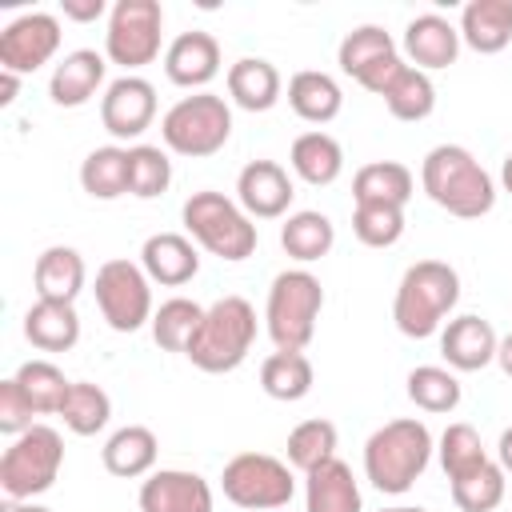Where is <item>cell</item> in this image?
Masks as SVG:
<instances>
[{
    "label": "cell",
    "instance_id": "f907efd6",
    "mask_svg": "<svg viewBox=\"0 0 512 512\" xmlns=\"http://www.w3.org/2000/svg\"><path fill=\"white\" fill-rule=\"evenodd\" d=\"M500 188L512 196V152L504 156V164H500Z\"/></svg>",
    "mask_w": 512,
    "mask_h": 512
},
{
    "label": "cell",
    "instance_id": "4dcf8cb0",
    "mask_svg": "<svg viewBox=\"0 0 512 512\" xmlns=\"http://www.w3.org/2000/svg\"><path fill=\"white\" fill-rule=\"evenodd\" d=\"M332 244H336V224L316 208H300V212L284 216V224H280V248L300 264L328 256Z\"/></svg>",
    "mask_w": 512,
    "mask_h": 512
},
{
    "label": "cell",
    "instance_id": "d6a6232c",
    "mask_svg": "<svg viewBox=\"0 0 512 512\" xmlns=\"http://www.w3.org/2000/svg\"><path fill=\"white\" fill-rule=\"evenodd\" d=\"M312 380H316V372H312V360L304 352H280L276 348L260 364V388L272 400H284V404L304 400L312 392Z\"/></svg>",
    "mask_w": 512,
    "mask_h": 512
},
{
    "label": "cell",
    "instance_id": "681fc988",
    "mask_svg": "<svg viewBox=\"0 0 512 512\" xmlns=\"http://www.w3.org/2000/svg\"><path fill=\"white\" fill-rule=\"evenodd\" d=\"M4 512H52V508H44L36 500H4Z\"/></svg>",
    "mask_w": 512,
    "mask_h": 512
},
{
    "label": "cell",
    "instance_id": "bcb514c9",
    "mask_svg": "<svg viewBox=\"0 0 512 512\" xmlns=\"http://www.w3.org/2000/svg\"><path fill=\"white\" fill-rule=\"evenodd\" d=\"M16 92H20V76L0 68V104H4V108H8V104H16Z\"/></svg>",
    "mask_w": 512,
    "mask_h": 512
},
{
    "label": "cell",
    "instance_id": "f1b7e54d",
    "mask_svg": "<svg viewBox=\"0 0 512 512\" xmlns=\"http://www.w3.org/2000/svg\"><path fill=\"white\" fill-rule=\"evenodd\" d=\"M24 336L40 352H68L80 340V316L76 304H56V300H36L24 312Z\"/></svg>",
    "mask_w": 512,
    "mask_h": 512
},
{
    "label": "cell",
    "instance_id": "b9f144b4",
    "mask_svg": "<svg viewBox=\"0 0 512 512\" xmlns=\"http://www.w3.org/2000/svg\"><path fill=\"white\" fill-rule=\"evenodd\" d=\"M504 476H508V472H504L496 460H488V464H480L476 472L448 480L452 504H456L460 512H492V508H500V500H504Z\"/></svg>",
    "mask_w": 512,
    "mask_h": 512
},
{
    "label": "cell",
    "instance_id": "4fadbf2b",
    "mask_svg": "<svg viewBox=\"0 0 512 512\" xmlns=\"http://www.w3.org/2000/svg\"><path fill=\"white\" fill-rule=\"evenodd\" d=\"M60 52V20L52 12H24L0 32V68L28 76Z\"/></svg>",
    "mask_w": 512,
    "mask_h": 512
},
{
    "label": "cell",
    "instance_id": "4316f807",
    "mask_svg": "<svg viewBox=\"0 0 512 512\" xmlns=\"http://www.w3.org/2000/svg\"><path fill=\"white\" fill-rule=\"evenodd\" d=\"M288 164H292V172H296L304 184L328 188V184H336L340 172H344V148H340L336 136L312 128V132H300V136L292 140Z\"/></svg>",
    "mask_w": 512,
    "mask_h": 512
},
{
    "label": "cell",
    "instance_id": "9a60e30c",
    "mask_svg": "<svg viewBox=\"0 0 512 512\" xmlns=\"http://www.w3.org/2000/svg\"><path fill=\"white\" fill-rule=\"evenodd\" d=\"M292 176L276 160H248L236 176V204L252 220H280L292 208Z\"/></svg>",
    "mask_w": 512,
    "mask_h": 512
},
{
    "label": "cell",
    "instance_id": "836d02e7",
    "mask_svg": "<svg viewBox=\"0 0 512 512\" xmlns=\"http://www.w3.org/2000/svg\"><path fill=\"white\" fill-rule=\"evenodd\" d=\"M56 416L64 420V428H68L72 436H96V432H104L108 420H112V400H108V392H104L100 384H92V380H72V388H68V396H64V404H60Z\"/></svg>",
    "mask_w": 512,
    "mask_h": 512
},
{
    "label": "cell",
    "instance_id": "8d00e7d4",
    "mask_svg": "<svg viewBox=\"0 0 512 512\" xmlns=\"http://www.w3.org/2000/svg\"><path fill=\"white\" fill-rule=\"evenodd\" d=\"M460 396H464V388H460V380H456L452 368L420 364V368L408 372V400H412L420 412H432V416L456 412Z\"/></svg>",
    "mask_w": 512,
    "mask_h": 512
},
{
    "label": "cell",
    "instance_id": "44dd1931",
    "mask_svg": "<svg viewBox=\"0 0 512 512\" xmlns=\"http://www.w3.org/2000/svg\"><path fill=\"white\" fill-rule=\"evenodd\" d=\"M104 72H108V56H100L96 48H76L68 52L48 80V96L60 108H80L88 104L100 88H104Z\"/></svg>",
    "mask_w": 512,
    "mask_h": 512
},
{
    "label": "cell",
    "instance_id": "ee69618b",
    "mask_svg": "<svg viewBox=\"0 0 512 512\" xmlns=\"http://www.w3.org/2000/svg\"><path fill=\"white\" fill-rule=\"evenodd\" d=\"M36 424V408L32 400L24 396V388L16 384V376L0 380V432L4 436H20Z\"/></svg>",
    "mask_w": 512,
    "mask_h": 512
},
{
    "label": "cell",
    "instance_id": "ffe728a7",
    "mask_svg": "<svg viewBox=\"0 0 512 512\" xmlns=\"http://www.w3.org/2000/svg\"><path fill=\"white\" fill-rule=\"evenodd\" d=\"M140 268L148 272L152 284L180 288L200 272V252L184 232H152L140 248Z\"/></svg>",
    "mask_w": 512,
    "mask_h": 512
},
{
    "label": "cell",
    "instance_id": "277c9868",
    "mask_svg": "<svg viewBox=\"0 0 512 512\" xmlns=\"http://www.w3.org/2000/svg\"><path fill=\"white\" fill-rule=\"evenodd\" d=\"M252 344H256V308L244 296H220L216 304L204 308V320L192 332L184 356L200 372L224 376L248 360Z\"/></svg>",
    "mask_w": 512,
    "mask_h": 512
},
{
    "label": "cell",
    "instance_id": "6da1fadb",
    "mask_svg": "<svg viewBox=\"0 0 512 512\" xmlns=\"http://www.w3.org/2000/svg\"><path fill=\"white\" fill-rule=\"evenodd\" d=\"M420 188L456 220H480L496 208V180L464 144H436L420 164Z\"/></svg>",
    "mask_w": 512,
    "mask_h": 512
},
{
    "label": "cell",
    "instance_id": "83f0119b",
    "mask_svg": "<svg viewBox=\"0 0 512 512\" xmlns=\"http://www.w3.org/2000/svg\"><path fill=\"white\" fill-rule=\"evenodd\" d=\"M416 192V176L408 164L400 160H372L364 168H356L352 176V200L356 204H392L404 208Z\"/></svg>",
    "mask_w": 512,
    "mask_h": 512
},
{
    "label": "cell",
    "instance_id": "7c38bea8",
    "mask_svg": "<svg viewBox=\"0 0 512 512\" xmlns=\"http://www.w3.org/2000/svg\"><path fill=\"white\" fill-rule=\"evenodd\" d=\"M336 64L344 76H352L360 88H368L372 96H384L392 88V80L404 72V56L396 52L392 32H384L380 24H356L340 48H336Z\"/></svg>",
    "mask_w": 512,
    "mask_h": 512
},
{
    "label": "cell",
    "instance_id": "7a4b0ae2",
    "mask_svg": "<svg viewBox=\"0 0 512 512\" xmlns=\"http://www.w3.org/2000/svg\"><path fill=\"white\" fill-rule=\"evenodd\" d=\"M432 452H436V440L424 420L416 416L388 420L364 440V476L376 492L404 496L428 472Z\"/></svg>",
    "mask_w": 512,
    "mask_h": 512
},
{
    "label": "cell",
    "instance_id": "ab89813d",
    "mask_svg": "<svg viewBox=\"0 0 512 512\" xmlns=\"http://www.w3.org/2000/svg\"><path fill=\"white\" fill-rule=\"evenodd\" d=\"M16 384H20L24 396L32 400L36 416L60 412V404H64V396H68V388H72V380H68L52 360H24V364L16 368Z\"/></svg>",
    "mask_w": 512,
    "mask_h": 512
},
{
    "label": "cell",
    "instance_id": "816d5d0a",
    "mask_svg": "<svg viewBox=\"0 0 512 512\" xmlns=\"http://www.w3.org/2000/svg\"><path fill=\"white\" fill-rule=\"evenodd\" d=\"M380 512H428V508H412V504H396V508H380Z\"/></svg>",
    "mask_w": 512,
    "mask_h": 512
},
{
    "label": "cell",
    "instance_id": "ba28073f",
    "mask_svg": "<svg viewBox=\"0 0 512 512\" xmlns=\"http://www.w3.org/2000/svg\"><path fill=\"white\" fill-rule=\"evenodd\" d=\"M64 468V440L48 424H32L28 432L12 436L0 456V488L4 500H36L56 484Z\"/></svg>",
    "mask_w": 512,
    "mask_h": 512
},
{
    "label": "cell",
    "instance_id": "8992f818",
    "mask_svg": "<svg viewBox=\"0 0 512 512\" xmlns=\"http://www.w3.org/2000/svg\"><path fill=\"white\" fill-rule=\"evenodd\" d=\"M324 312V288L308 268H284L264 304V328L280 352H304L316 336V320Z\"/></svg>",
    "mask_w": 512,
    "mask_h": 512
},
{
    "label": "cell",
    "instance_id": "603a6c76",
    "mask_svg": "<svg viewBox=\"0 0 512 512\" xmlns=\"http://www.w3.org/2000/svg\"><path fill=\"white\" fill-rule=\"evenodd\" d=\"M88 268L84 256L68 244H52L36 256L32 268V284H36V300H56V304H76V296L84 292Z\"/></svg>",
    "mask_w": 512,
    "mask_h": 512
},
{
    "label": "cell",
    "instance_id": "5bb4252c",
    "mask_svg": "<svg viewBox=\"0 0 512 512\" xmlns=\"http://www.w3.org/2000/svg\"><path fill=\"white\" fill-rule=\"evenodd\" d=\"M156 120V88L144 76H120L100 96V124L116 140H140Z\"/></svg>",
    "mask_w": 512,
    "mask_h": 512
},
{
    "label": "cell",
    "instance_id": "7402d4cb",
    "mask_svg": "<svg viewBox=\"0 0 512 512\" xmlns=\"http://www.w3.org/2000/svg\"><path fill=\"white\" fill-rule=\"evenodd\" d=\"M156 456H160V440L152 428L144 424H124L116 428L104 448H100V460H104V472L108 476H120V480H140V476H152L156 472Z\"/></svg>",
    "mask_w": 512,
    "mask_h": 512
},
{
    "label": "cell",
    "instance_id": "cb8c5ba5",
    "mask_svg": "<svg viewBox=\"0 0 512 512\" xmlns=\"http://www.w3.org/2000/svg\"><path fill=\"white\" fill-rule=\"evenodd\" d=\"M228 96L236 108L244 112H268L276 108L280 92H284V80H280V68L264 56H240L236 64H228Z\"/></svg>",
    "mask_w": 512,
    "mask_h": 512
},
{
    "label": "cell",
    "instance_id": "f35d334b",
    "mask_svg": "<svg viewBox=\"0 0 512 512\" xmlns=\"http://www.w3.org/2000/svg\"><path fill=\"white\" fill-rule=\"evenodd\" d=\"M200 320H204V308H200L196 300L172 296V300H164V304L152 312V340H156L164 352H184L188 340H192V332L200 328Z\"/></svg>",
    "mask_w": 512,
    "mask_h": 512
},
{
    "label": "cell",
    "instance_id": "8fae6325",
    "mask_svg": "<svg viewBox=\"0 0 512 512\" xmlns=\"http://www.w3.org/2000/svg\"><path fill=\"white\" fill-rule=\"evenodd\" d=\"M96 308L100 316L108 320L112 332H136L144 324H152V280L140 264L116 256V260H104L96 268Z\"/></svg>",
    "mask_w": 512,
    "mask_h": 512
},
{
    "label": "cell",
    "instance_id": "f6af8a7d",
    "mask_svg": "<svg viewBox=\"0 0 512 512\" xmlns=\"http://www.w3.org/2000/svg\"><path fill=\"white\" fill-rule=\"evenodd\" d=\"M60 12H64V20H76V24H92V20H100L104 12H112L104 0H60Z\"/></svg>",
    "mask_w": 512,
    "mask_h": 512
},
{
    "label": "cell",
    "instance_id": "52a82bcc",
    "mask_svg": "<svg viewBox=\"0 0 512 512\" xmlns=\"http://www.w3.org/2000/svg\"><path fill=\"white\" fill-rule=\"evenodd\" d=\"M232 136V108L216 92H192L180 96L164 116H160V140L176 156H216Z\"/></svg>",
    "mask_w": 512,
    "mask_h": 512
},
{
    "label": "cell",
    "instance_id": "ac0fdd59",
    "mask_svg": "<svg viewBox=\"0 0 512 512\" xmlns=\"http://www.w3.org/2000/svg\"><path fill=\"white\" fill-rule=\"evenodd\" d=\"M496 348H500V336L496 328L484 320V316H456L440 328V356L452 372H480L496 360Z\"/></svg>",
    "mask_w": 512,
    "mask_h": 512
},
{
    "label": "cell",
    "instance_id": "74e56055",
    "mask_svg": "<svg viewBox=\"0 0 512 512\" xmlns=\"http://www.w3.org/2000/svg\"><path fill=\"white\" fill-rule=\"evenodd\" d=\"M172 184V160L160 144H132L128 148V196L156 200Z\"/></svg>",
    "mask_w": 512,
    "mask_h": 512
},
{
    "label": "cell",
    "instance_id": "5b68a950",
    "mask_svg": "<svg viewBox=\"0 0 512 512\" xmlns=\"http://www.w3.org/2000/svg\"><path fill=\"white\" fill-rule=\"evenodd\" d=\"M180 220H184V232L212 256L236 264V260H248L256 252V224L252 216L224 192H192L180 208Z\"/></svg>",
    "mask_w": 512,
    "mask_h": 512
},
{
    "label": "cell",
    "instance_id": "e0dca14e",
    "mask_svg": "<svg viewBox=\"0 0 512 512\" xmlns=\"http://www.w3.org/2000/svg\"><path fill=\"white\" fill-rule=\"evenodd\" d=\"M164 76L176 88H196L208 92V84L220 76V40L204 28L180 32L168 48H164Z\"/></svg>",
    "mask_w": 512,
    "mask_h": 512
},
{
    "label": "cell",
    "instance_id": "d4e9b609",
    "mask_svg": "<svg viewBox=\"0 0 512 512\" xmlns=\"http://www.w3.org/2000/svg\"><path fill=\"white\" fill-rule=\"evenodd\" d=\"M460 40L480 56L504 52L512 44V0H468L460 8Z\"/></svg>",
    "mask_w": 512,
    "mask_h": 512
},
{
    "label": "cell",
    "instance_id": "9c48e42d",
    "mask_svg": "<svg viewBox=\"0 0 512 512\" xmlns=\"http://www.w3.org/2000/svg\"><path fill=\"white\" fill-rule=\"evenodd\" d=\"M224 496L244 512H280L296 496L292 464L268 452H236L220 472Z\"/></svg>",
    "mask_w": 512,
    "mask_h": 512
},
{
    "label": "cell",
    "instance_id": "2e32d148",
    "mask_svg": "<svg viewBox=\"0 0 512 512\" xmlns=\"http://www.w3.org/2000/svg\"><path fill=\"white\" fill-rule=\"evenodd\" d=\"M136 500L140 512H212V484L188 468H156Z\"/></svg>",
    "mask_w": 512,
    "mask_h": 512
},
{
    "label": "cell",
    "instance_id": "7bdbcfd3",
    "mask_svg": "<svg viewBox=\"0 0 512 512\" xmlns=\"http://www.w3.org/2000/svg\"><path fill=\"white\" fill-rule=\"evenodd\" d=\"M352 232L364 248H392L404 236V208L392 204H356L352 208Z\"/></svg>",
    "mask_w": 512,
    "mask_h": 512
},
{
    "label": "cell",
    "instance_id": "f546056e",
    "mask_svg": "<svg viewBox=\"0 0 512 512\" xmlns=\"http://www.w3.org/2000/svg\"><path fill=\"white\" fill-rule=\"evenodd\" d=\"M288 108H292L300 120H308V124H328V120L340 116L344 92H340V84H336L328 72L304 68V72H296V76L288 80Z\"/></svg>",
    "mask_w": 512,
    "mask_h": 512
},
{
    "label": "cell",
    "instance_id": "c3c4849f",
    "mask_svg": "<svg viewBox=\"0 0 512 512\" xmlns=\"http://www.w3.org/2000/svg\"><path fill=\"white\" fill-rule=\"evenodd\" d=\"M496 364H500V372L512 380V332L500 340V348H496Z\"/></svg>",
    "mask_w": 512,
    "mask_h": 512
},
{
    "label": "cell",
    "instance_id": "60d3db41",
    "mask_svg": "<svg viewBox=\"0 0 512 512\" xmlns=\"http://www.w3.org/2000/svg\"><path fill=\"white\" fill-rule=\"evenodd\" d=\"M436 452H440V468H444L448 480L468 476V472H476L480 464L492 460L488 448H484V440H480V432H476L472 424H464V420H456V424H448V428L440 432Z\"/></svg>",
    "mask_w": 512,
    "mask_h": 512
},
{
    "label": "cell",
    "instance_id": "7dc6e473",
    "mask_svg": "<svg viewBox=\"0 0 512 512\" xmlns=\"http://www.w3.org/2000/svg\"><path fill=\"white\" fill-rule=\"evenodd\" d=\"M496 464L504 468V472H512V424L500 432V440H496Z\"/></svg>",
    "mask_w": 512,
    "mask_h": 512
},
{
    "label": "cell",
    "instance_id": "d590c367",
    "mask_svg": "<svg viewBox=\"0 0 512 512\" xmlns=\"http://www.w3.org/2000/svg\"><path fill=\"white\" fill-rule=\"evenodd\" d=\"M380 100H384V108H388L396 120L416 124V120H428V116L436 112V84H432L428 72L404 64V72L392 80V88H388Z\"/></svg>",
    "mask_w": 512,
    "mask_h": 512
},
{
    "label": "cell",
    "instance_id": "3957f363",
    "mask_svg": "<svg viewBox=\"0 0 512 512\" xmlns=\"http://www.w3.org/2000/svg\"><path fill=\"white\" fill-rule=\"evenodd\" d=\"M456 300H460V272L444 260H416L404 268L396 284L392 320L408 340H428L448 324Z\"/></svg>",
    "mask_w": 512,
    "mask_h": 512
},
{
    "label": "cell",
    "instance_id": "1f68e13d",
    "mask_svg": "<svg viewBox=\"0 0 512 512\" xmlns=\"http://www.w3.org/2000/svg\"><path fill=\"white\" fill-rule=\"evenodd\" d=\"M80 188L92 200H120L128 196V148L120 144H104L92 148L80 164Z\"/></svg>",
    "mask_w": 512,
    "mask_h": 512
},
{
    "label": "cell",
    "instance_id": "484cf974",
    "mask_svg": "<svg viewBox=\"0 0 512 512\" xmlns=\"http://www.w3.org/2000/svg\"><path fill=\"white\" fill-rule=\"evenodd\" d=\"M304 512H364L360 484L340 456L304 476Z\"/></svg>",
    "mask_w": 512,
    "mask_h": 512
},
{
    "label": "cell",
    "instance_id": "e575fe53",
    "mask_svg": "<svg viewBox=\"0 0 512 512\" xmlns=\"http://www.w3.org/2000/svg\"><path fill=\"white\" fill-rule=\"evenodd\" d=\"M336 444H340V432L332 420L324 416H312V420H300L292 432H288V464L296 472H316L320 464L336 460Z\"/></svg>",
    "mask_w": 512,
    "mask_h": 512
},
{
    "label": "cell",
    "instance_id": "30bf717a",
    "mask_svg": "<svg viewBox=\"0 0 512 512\" xmlns=\"http://www.w3.org/2000/svg\"><path fill=\"white\" fill-rule=\"evenodd\" d=\"M164 40V8L160 0H116L108 12L104 32V56L124 68V76H136V68L152 64L160 56Z\"/></svg>",
    "mask_w": 512,
    "mask_h": 512
},
{
    "label": "cell",
    "instance_id": "d6986e66",
    "mask_svg": "<svg viewBox=\"0 0 512 512\" xmlns=\"http://www.w3.org/2000/svg\"><path fill=\"white\" fill-rule=\"evenodd\" d=\"M460 44H464L460 28L452 20H444L440 12H420L404 28V56L420 72H440V68L456 64Z\"/></svg>",
    "mask_w": 512,
    "mask_h": 512
}]
</instances>
